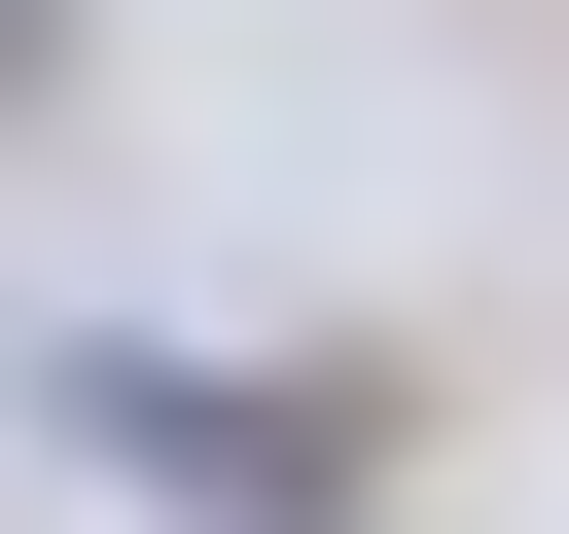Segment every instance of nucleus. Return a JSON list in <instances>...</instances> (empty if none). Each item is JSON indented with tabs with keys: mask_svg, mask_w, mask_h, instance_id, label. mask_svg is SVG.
Here are the masks:
<instances>
[{
	"mask_svg": "<svg viewBox=\"0 0 569 534\" xmlns=\"http://www.w3.org/2000/svg\"><path fill=\"white\" fill-rule=\"evenodd\" d=\"M36 427H71L107 498H178V534H356V392H284V356L71 320V356H36Z\"/></svg>",
	"mask_w": 569,
	"mask_h": 534,
	"instance_id": "f257e3e1",
	"label": "nucleus"
}]
</instances>
